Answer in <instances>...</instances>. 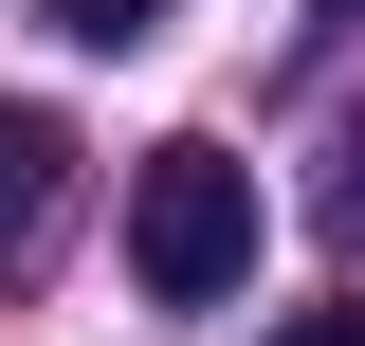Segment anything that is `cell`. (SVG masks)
Instances as JSON below:
<instances>
[{"mask_svg": "<svg viewBox=\"0 0 365 346\" xmlns=\"http://www.w3.org/2000/svg\"><path fill=\"white\" fill-rule=\"evenodd\" d=\"M55 201H73V128L0 91V256H37V219H55Z\"/></svg>", "mask_w": 365, "mask_h": 346, "instance_id": "2", "label": "cell"}, {"mask_svg": "<svg viewBox=\"0 0 365 346\" xmlns=\"http://www.w3.org/2000/svg\"><path fill=\"white\" fill-rule=\"evenodd\" d=\"M128 273H146V310H220L237 273H256V164L237 146H146L128 164Z\"/></svg>", "mask_w": 365, "mask_h": 346, "instance_id": "1", "label": "cell"}, {"mask_svg": "<svg viewBox=\"0 0 365 346\" xmlns=\"http://www.w3.org/2000/svg\"><path fill=\"white\" fill-rule=\"evenodd\" d=\"M311 19H365V0H311Z\"/></svg>", "mask_w": 365, "mask_h": 346, "instance_id": "6", "label": "cell"}, {"mask_svg": "<svg viewBox=\"0 0 365 346\" xmlns=\"http://www.w3.org/2000/svg\"><path fill=\"white\" fill-rule=\"evenodd\" d=\"M274 346H365V310H292V328H274Z\"/></svg>", "mask_w": 365, "mask_h": 346, "instance_id": "5", "label": "cell"}, {"mask_svg": "<svg viewBox=\"0 0 365 346\" xmlns=\"http://www.w3.org/2000/svg\"><path fill=\"white\" fill-rule=\"evenodd\" d=\"M37 19H55V37H91V55H128L146 19H165V0H37Z\"/></svg>", "mask_w": 365, "mask_h": 346, "instance_id": "3", "label": "cell"}, {"mask_svg": "<svg viewBox=\"0 0 365 346\" xmlns=\"http://www.w3.org/2000/svg\"><path fill=\"white\" fill-rule=\"evenodd\" d=\"M311 219H329V237H347V256H365V128L329 146V182H311Z\"/></svg>", "mask_w": 365, "mask_h": 346, "instance_id": "4", "label": "cell"}]
</instances>
